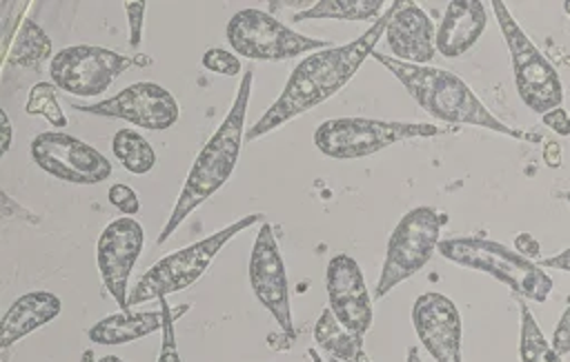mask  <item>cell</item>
Wrapping results in <instances>:
<instances>
[{
  "mask_svg": "<svg viewBox=\"0 0 570 362\" xmlns=\"http://www.w3.org/2000/svg\"><path fill=\"white\" fill-rule=\"evenodd\" d=\"M401 0L387 4L385 13L356 40L309 53L289 73L276 102L249 127L245 140H258L296 115L318 107L334 93H338L361 69V64L374 53V44L387 29Z\"/></svg>",
  "mask_w": 570,
  "mask_h": 362,
  "instance_id": "1",
  "label": "cell"
},
{
  "mask_svg": "<svg viewBox=\"0 0 570 362\" xmlns=\"http://www.w3.org/2000/svg\"><path fill=\"white\" fill-rule=\"evenodd\" d=\"M252 84H254V71L247 69L245 76L240 78L236 98H234L227 115L223 118L218 129L209 135V140L196 155V160L185 178V184L178 193V200L169 213V220L165 222V227L156 240L158 244H163L196 207H200L205 200H209L232 178L234 167L240 155L243 138L247 133L245 115H247V104H249V95H252Z\"/></svg>",
  "mask_w": 570,
  "mask_h": 362,
  "instance_id": "2",
  "label": "cell"
},
{
  "mask_svg": "<svg viewBox=\"0 0 570 362\" xmlns=\"http://www.w3.org/2000/svg\"><path fill=\"white\" fill-rule=\"evenodd\" d=\"M372 60H376L385 69H390L394 73V78L414 98V102L436 120H443L450 124H474V127H483V129L510 135V138H523V140H534V142L539 140V135H530L525 131L512 129L503 120H499L474 95V91L452 71L430 67V64L401 62V60H394L379 51L372 53Z\"/></svg>",
  "mask_w": 570,
  "mask_h": 362,
  "instance_id": "3",
  "label": "cell"
},
{
  "mask_svg": "<svg viewBox=\"0 0 570 362\" xmlns=\"http://www.w3.org/2000/svg\"><path fill=\"white\" fill-rule=\"evenodd\" d=\"M436 251L454 264L492 275L519 298L546 302L554 289L552 278L534 260L488 238H443Z\"/></svg>",
  "mask_w": 570,
  "mask_h": 362,
  "instance_id": "4",
  "label": "cell"
},
{
  "mask_svg": "<svg viewBox=\"0 0 570 362\" xmlns=\"http://www.w3.org/2000/svg\"><path fill=\"white\" fill-rule=\"evenodd\" d=\"M265 215L263 213H249L240 220H234L229 227L185 247L178 251L167 253L165 258H160L156 264H151L140 278L138 282L129 289V298H127V306H138L142 302L149 300H160L167 298L169 293H178L187 286H191L205 271L207 267L214 262L216 253L240 231H245L247 227L263 222Z\"/></svg>",
  "mask_w": 570,
  "mask_h": 362,
  "instance_id": "5",
  "label": "cell"
},
{
  "mask_svg": "<svg viewBox=\"0 0 570 362\" xmlns=\"http://www.w3.org/2000/svg\"><path fill=\"white\" fill-rule=\"evenodd\" d=\"M443 224H448V215L428 204L414 207L403 213L387 240L381 278L374 289V300L385 298L396 284L412 278L430 262L432 253L439 249V235Z\"/></svg>",
  "mask_w": 570,
  "mask_h": 362,
  "instance_id": "6",
  "label": "cell"
},
{
  "mask_svg": "<svg viewBox=\"0 0 570 362\" xmlns=\"http://www.w3.org/2000/svg\"><path fill=\"white\" fill-rule=\"evenodd\" d=\"M499 22V29L505 38L512 73H514V87L523 104L534 113H548L563 102V87L559 80L557 69L552 62L537 49V44L525 36V31L519 27V22L508 11L505 2L492 0L490 2Z\"/></svg>",
  "mask_w": 570,
  "mask_h": 362,
  "instance_id": "7",
  "label": "cell"
},
{
  "mask_svg": "<svg viewBox=\"0 0 570 362\" xmlns=\"http://www.w3.org/2000/svg\"><path fill=\"white\" fill-rule=\"evenodd\" d=\"M441 127L428 122H396L374 118H332L316 127V149L334 160H354L372 155L394 142L412 138H434Z\"/></svg>",
  "mask_w": 570,
  "mask_h": 362,
  "instance_id": "8",
  "label": "cell"
},
{
  "mask_svg": "<svg viewBox=\"0 0 570 362\" xmlns=\"http://www.w3.org/2000/svg\"><path fill=\"white\" fill-rule=\"evenodd\" d=\"M225 36L232 49L238 56L249 60L281 62L303 53L330 49V40L303 36L285 27L269 11H261V9L236 11L227 22Z\"/></svg>",
  "mask_w": 570,
  "mask_h": 362,
  "instance_id": "9",
  "label": "cell"
},
{
  "mask_svg": "<svg viewBox=\"0 0 570 362\" xmlns=\"http://www.w3.org/2000/svg\"><path fill=\"white\" fill-rule=\"evenodd\" d=\"M134 64L145 62L98 44H71L53 53L49 76L51 82L69 95L96 98L102 95L114 80Z\"/></svg>",
  "mask_w": 570,
  "mask_h": 362,
  "instance_id": "10",
  "label": "cell"
},
{
  "mask_svg": "<svg viewBox=\"0 0 570 362\" xmlns=\"http://www.w3.org/2000/svg\"><path fill=\"white\" fill-rule=\"evenodd\" d=\"M29 151L36 167L69 184H100L114 171L111 162L96 147L65 131L38 133Z\"/></svg>",
  "mask_w": 570,
  "mask_h": 362,
  "instance_id": "11",
  "label": "cell"
},
{
  "mask_svg": "<svg viewBox=\"0 0 570 362\" xmlns=\"http://www.w3.org/2000/svg\"><path fill=\"white\" fill-rule=\"evenodd\" d=\"M73 109L91 115L120 118L147 131H167L180 118L178 100L158 82H134L118 91L116 95L94 102V104H73Z\"/></svg>",
  "mask_w": 570,
  "mask_h": 362,
  "instance_id": "12",
  "label": "cell"
},
{
  "mask_svg": "<svg viewBox=\"0 0 570 362\" xmlns=\"http://www.w3.org/2000/svg\"><path fill=\"white\" fill-rule=\"evenodd\" d=\"M249 286L263 309L276 320L283 333L294 338L292 306H289V284L283 255L278 251V242L274 229L267 220L261 222L256 233L252 253H249Z\"/></svg>",
  "mask_w": 570,
  "mask_h": 362,
  "instance_id": "13",
  "label": "cell"
},
{
  "mask_svg": "<svg viewBox=\"0 0 570 362\" xmlns=\"http://www.w3.org/2000/svg\"><path fill=\"white\" fill-rule=\"evenodd\" d=\"M145 231L142 224L129 215L111 220L98 235L96 242V262L107 293L116 300V304L127 311V280L129 273L142 253Z\"/></svg>",
  "mask_w": 570,
  "mask_h": 362,
  "instance_id": "14",
  "label": "cell"
},
{
  "mask_svg": "<svg viewBox=\"0 0 570 362\" xmlns=\"http://www.w3.org/2000/svg\"><path fill=\"white\" fill-rule=\"evenodd\" d=\"M325 289L330 309L341 326L365 338L374 320V306L363 271L352 255L336 253L330 258L325 269Z\"/></svg>",
  "mask_w": 570,
  "mask_h": 362,
  "instance_id": "15",
  "label": "cell"
},
{
  "mask_svg": "<svg viewBox=\"0 0 570 362\" xmlns=\"http://www.w3.org/2000/svg\"><path fill=\"white\" fill-rule=\"evenodd\" d=\"M412 322L421 344L436 362H463V326L459 309L436 291L421 293L412 306Z\"/></svg>",
  "mask_w": 570,
  "mask_h": 362,
  "instance_id": "16",
  "label": "cell"
},
{
  "mask_svg": "<svg viewBox=\"0 0 570 362\" xmlns=\"http://www.w3.org/2000/svg\"><path fill=\"white\" fill-rule=\"evenodd\" d=\"M387 44L401 62L430 64L436 53V29L416 2H403L385 29Z\"/></svg>",
  "mask_w": 570,
  "mask_h": 362,
  "instance_id": "17",
  "label": "cell"
},
{
  "mask_svg": "<svg viewBox=\"0 0 570 362\" xmlns=\"http://www.w3.org/2000/svg\"><path fill=\"white\" fill-rule=\"evenodd\" d=\"M488 24L485 4L479 0H452L445 7L443 20L436 29V51L445 58L468 53L483 36Z\"/></svg>",
  "mask_w": 570,
  "mask_h": 362,
  "instance_id": "18",
  "label": "cell"
},
{
  "mask_svg": "<svg viewBox=\"0 0 570 362\" xmlns=\"http://www.w3.org/2000/svg\"><path fill=\"white\" fill-rule=\"evenodd\" d=\"M62 311V300L51 291H29L22 293L2 315L0 324V346L9 349L24 335L56 320Z\"/></svg>",
  "mask_w": 570,
  "mask_h": 362,
  "instance_id": "19",
  "label": "cell"
},
{
  "mask_svg": "<svg viewBox=\"0 0 570 362\" xmlns=\"http://www.w3.org/2000/svg\"><path fill=\"white\" fill-rule=\"evenodd\" d=\"M163 331V309L158 311H120L98 320L87 329L94 344H129Z\"/></svg>",
  "mask_w": 570,
  "mask_h": 362,
  "instance_id": "20",
  "label": "cell"
},
{
  "mask_svg": "<svg viewBox=\"0 0 570 362\" xmlns=\"http://www.w3.org/2000/svg\"><path fill=\"white\" fill-rule=\"evenodd\" d=\"M316 344L341 362H372L363 349V338L350 333L334 318L332 309H323L314 324Z\"/></svg>",
  "mask_w": 570,
  "mask_h": 362,
  "instance_id": "21",
  "label": "cell"
},
{
  "mask_svg": "<svg viewBox=\"0 0 570 362\" xmlns=\"http://www.w3.org/2000/svg\"><path fill=\"white\" fill-rule=\"evenodd\" d=\"M7 60L13 67L36 69L40 71L42 64L51 58V38L45 33V29L33 20H22V24L16 29L13 42L7 44Z\"/></svg>",
  "mask_w": 570,
  "mask_h": 362,
  "instance_id": "22",
  "label": "cell"
},
{
  "mask_svg": "<svg viewBox=\"0 0 570 362\" xmlns=\"http://www.w3.org/2000/svg\"><path fill=\"white\" fill-rule=\"evenodd\" d=\"M387 9L383 0H318L296 13L292 20H379Z\"/></svg>",
  "mask_w": 570,
  "mask_h": 362,
  "instance_id": "23",
  "label": "cell"
},
{
  "mask_svg": "<svg viewBox=\"0 0 570 362\" xmlns=\"http://www.w3.org/2000/svg\"><path fill=\"white\" fill-rule=\"evenodd\" d=\"M111 151L118 162L134 175L149 173L156 164V151L142 138V133L131 129H120L111 138Z\"/></svg>",
  "mask_w": 570,
  "mask_h": 362,
  "instance_id": "24",
  "label": "cell"
},
{
  "mask_svg": "<svg viewBox=\"0 0 570 362\" xmlns=\"http://www.w3.org/2000/svg\"><path fill=\"white\" fill-rule=\"evenodd\" d=\"M519 315H521V335H519V355L521 362H563L561 353L552 342L546 340L537 318L530 306L519 298Z\"/></svg>",
  "mask_w": 570,
  "mask_h": 362,
  "instance_id": "25",
  "label": "cell"
},
{
  "mask_svg": "<svg viewBox=\"0 0 570 362\" xmlns=\"http://www.w3.org/2000/svg\"><path fill=\"white\" fill-rule=\"evenodd\" d=\"M24 111L29 115H42L53 129L67 127V115L58 102V87L53 82H36L29 89Z\"/></svg>",
  "mask_w": 570,
  "mask_h": 362,
  "instance_id": "26",
  "label": "cell"
},
{
  "mask_svg": "<svg viewBox=\"0 0 570 362\" xmlns=\"http://www.w3.org/2000/svg\"><path fill=\"white\" fill-rule=\"evenodd\" d=\"M203 67L212 73H220V76H227V78H234L240 73V60L236 53L227 51V49H218V47H212L203 53L200 58Z\"/></svg>",
  "mask_w": 570,
  "mask_h": 362,
  "instance_id": "27",
  "label": "cell"
},
{
  "mask_svg": "<svg viewBox=\"0 0 570 362\" xmlns=\"http://www.w3.org/2000/svg\"><path fill=\"white\" fill-rule=\"evenodd\" d=\"M160 309H163V342H160V353H158V362H183L178 355V346H176V333H174V324H176V313H171L167 298H160Z\"/></svg>",
  "mask_w": 570,
  "mask_h": 362,
  "instance_id": "28",
  "label": "cell"
},
{
  "mask_svg": "<svg viewBox=\"0 0 570 362\" xmlns=\"http://www.w3.org/2000/svg\"><path fill=\"white\" fill-rule=\"evenodd\" d=\"M107 200L122 213V215H136L140 211V200L136 195V191L122 182H116L109 187L107 191Z\"/></svg>",
  "mask_w": 570,
  "mask_h": 362,
  "instance_id": "29",
  "label": "cell"
},
{
  "mask_svg": "<svg viewBox=\"0 0 570 362\" xmlns=\"http://www.w3.org/2000/svg\"><path fill=\"white\" fill-rule=\"evenodd\" d=\"M147 4L145 2H127L125 13L129 20V44L136 49L142 40V20H145Z\"/></svg>",
  "mask_w": 570,
  "mask_h": 362,
  "instance_id": "30",
  "label": "cell"
},
{
  "mask_svg": "<svg viewBox=\"0 0 570 362\" xmlns=\"http://www.w3.org/2000/svg\"><path fill=\"white\" fill-rule=\"evenodd\" d=\"M552 344H554V349L561 355L570 353V304H568V309L563 311V315L557 322V329H554V335H552Z\"/></svg>",
  "mask_w": 570,
  "mask_h": 362,
  "instance_id": "31",
  "label": "cell"
},
{
  "mask_svg": "<svg viewBox=\"0 0 570 362\" xmlns=\"http://www.w3.org/2000/svg\"><path fill=\"white\" fill-rule=\"evenodd\" d=\"M543 124L557 131L559 135H570V115L561 107L543 113Z\"/></svg>",
  "mask_w": 570,
  "mask_h": 362,
  "instance_id": "32",
  "label": "cell"
},
{
  "mask_svg": "<svg viewBox=\"0 0 570 362\" xmlns=\"http://www.w3.org/2000/svg\"><path fill=\"white\" fill-rule=\"evenodd\" d=\"M514 247H517V251L521 253V255H525V258H539V242L530 235V233H517V238H514Z\"/></svg>",
  "mask_w": 570,
  "mask_h": 362,
  "instance_id": "33",
  "label": "cell"
},
{
  "mask_svg": "<svg viewBox=\"0 0 570 362\" xmlns=\"http://www.w3.org/2000/svg\"><path fill=\"white\" fill-rule=\"evenodd\" d=\"M537 264L541 269H557V271H568L570 273V247L563 249L561 253L552 255V258H539Z\"/></svg>",
  "mask_w": 570,
  "mask_h": 362,
  "instance_id": "34",
  "label": "cell"
},
{
  "mask_svg": "<svg viewBox=\"0 0 570 362\" xmlns=\"http://www.w3.org/2000/svg\"><path fill=\"white\" fill-rule=\"evenodd\" d=\"M543 158H546V162H548L552 169H557V167L561 164V147H559V144H554V142L546 144V149H543Z\"/></svg>",
  "mask_w": 570,
  "mask_h": 362,
  "instance_id": "35",
  "label": "cell"
},
{
  "mask_svg": "<svg viewBox=\"0 0 570 362\" xmlns=\"http://www.w3.org/2000/svg\"><path fill=\"white\" fill-rule=\"evenodd\" d=\"M0 120H2V155H4L11 147V124H9L7 111H0Z\"/></svg>",
  "mask_w": 570,
  "mask_h": 362,
  "instance_id": "36",
  "label": "cell"
},
{
  "mask_svg": "<svg viewBox=\"0 0 570 362\" xmlns=\"http://www.w3.org/2000/svg\"><path fill=\"white\" fill-rule=\"evenodd\" d=\"M407 362H421L416 346H410V349H407Z\"/></svg>",
  "mask_w": 570,
  "mask_h": 362,
  "instance_id": "37",
  "label": "cell"
},
{
  "mask_svg": "<svg viewBox=\"0 0 570 362\" xmlns=\"http://www.w3.org/2000/svg\"><path fill=\"white\" fill-rule=\"evenodd\" d=\"M78 362H96V355H94V351H91V349H85Z\"/></svg>",
  "mask_w": 570,
  "mask_h": 362,
  "instance_id": "38",
  "label": "cell"
},
{
  "mask_svg": "<svg viewBox=\"0 0 570 362\" xmlns=\"http://www.w3.org/2000/svg\"><path fill=\"white\" fill-rule=\"evenodd\" d=\"M307 353H309V360H312V362H325V360L318 355V351H316V349H309Z\"/></svg>",
  "mask_w": 570,
  "mask_h": 362,
  "instance_id": "39",
  "label": "cell"
},
{
  "mask_svg": "<svg viewBox=\"0 0 570 362\" xmlns=\"http://www.w3.org/2000/svg\"><path fill=\"white\" fill-rule=\"evenodd\" d=\"M98 362H122L118 355H102Z\"/></svg>",
  "mask_w": 570,
  "mask_h": 362,
  "instance_id": "40",
  "label": "cell"
},
{
  "mask_svg": "<svg viewBox=\"0 0 570 362\" xmlns=\"http://www.w3.org/2000/svg\"><path fill=\"white\" fill-rule=\"evenodd\" d=\"M559 195H561V198H563V200L570 204V191H563V193H559Z\"/></svg>",
  "mask_w": 570,
  "mask_h": 362,
  "instance_id": "41",
  "label": "cell"
},
{
  "mask_svg": "<svg viewBox=\"0 0 570 362\" xmlns=\"http://www.w3.org/2000/svg\"><path fill=\"white\" fill-rule=\"evenodd\" d=\"M563 7H566V13L570 16V2H563Z\"/></svg>",
  "mask_w": 570,
  "mask_h": 362,
  "instance_id": "42",
  "label": "cell"
},
{
  "mask_svg": "<svg viewBox=\"0 0 570 362\" xmlns=\"http://www.w3.org/2000/svg\"><path fill=\"white\" fill-rule=\"evenodd\" d=\"M330 362H338V360H336V358H332V360H330Z\"/></svg>",
  "mask_w": 570,
  "mask_h": 362,
  "instance_id": "43",
  "label": "cell"
}]
</instances>
